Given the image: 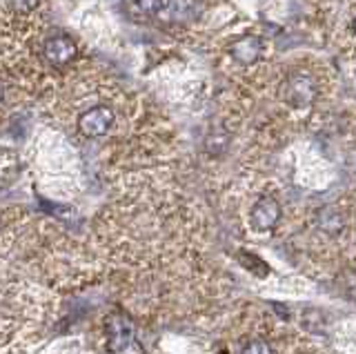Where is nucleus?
<instances>
[{"mask_svg": "<svg viewBox=\"0 0 356 354\" xmlns=\"http://www.w3.org/2000/svg\"><path fill=\"white\" fill-rule=\"evenodd\" d=\"M107 350L111 354H145V348L136 339L134 325L122 316H111L107 323Z\"/></svg>", "mask_w": 356, "mask_h": 354, "instance_id": "1", "label": "nucleus"}, {"mask_svg": "<svg viewBox=\"0 0 356 354\" xmlns=\"http://www.w3.org/2000/svg\"><path fill=\"white\" fill-rule=\"evenodd\" d=\"M318 96V87H316V81L312 79L307 72H292L285 79V87H283V98L285 103H289L292 107H309L314 105Z\"/></svg>", "mask_w": 356, "mask_h": 354, "instance_id": "2", "label": "nucleus"}, {"mask_svg": "<svg viewBox=\"0 0 356 354\" xmlns=\"http://www.w3.org/2000/svg\"><path fill=\"white\" fill-rule=\"evenodd\" d=\"M114 123H116L114 109L109 105H96L81 114V118H78V131L87 138H100L114 127Z\"/></svg>", "mask_w": 356, "mask_h": 354, "instance_id": "3", "label": "nucleus"}, {"mask_svg": "<svg viewBox=\"0 0 356 354\" xmlns=\"http://www.w3.org/2000/svg\"><path fill=\"white\" fill-rule=\"evenodd\" d=\"M281 216H283L281 203L272 196L259 198L250 209V223L256 232H272L281 223Z\"/></svg>", "mask_w": 356, "mask_h": 354, "instance_id": "4", "label": "nucleus"}, {"mask_svg": "<svg viewBox=\"0 0 356 354\" xmlns=\"http://www.w3.org/2000/svg\"><path fill=\"white\" fill-rule=\"evenodd\" d=\"M42 56L49 65H54V67H65V65H70V63L76 61L78 47L67 34H56V36L44 40Z\"/></svg>", "mask_w": 356, "mask_h": 354, "instance_id": "5", "label": "nucleus"}, {"mask_svg": "<svg viewBox=\"0 0 356 354\" xmlns=\"http://www.w3.org/2000/svg\"><path fill=\"white\" fill-rule=\"evenodd\" d=\"M263 40L259 36H241L238 40H234L232 42V47H229V56L232 61H236L238 65H254V63H259L261 56H263Z\"/></svg>", "mask_w": 356, "mask_h": 354, "instance_id": "6", "label": "nucleus"}, {"mask_svg": "<svg viewBox=\"0 0 356 354\" xmlns=\"http://www.w3.org/2000/svg\"><path fill=\"white\" fill-rule=\"evenodd\" d=\"M316 223H318V227L323 232H325V234L334 236V234H339V232L345 227V218H343V214L334 205H325V207L318 209Z\"/></svg>", "mask_w": 356, "mask_h": 354, "instance_id": "7", "label": "nucleus"}, {"mask_svg": "<svg viewBox=\"0 0 356 354\" xmlns=\"http://www.w3.org/2000/svg\"><path fill=\"white\" fill-rule=\"evenodd\" d=\"M129 3L143 16H156V14L165 12L167 5H170V0H129Z\"/></svg>", "mask_w": 356, "mask_h": 354, "instance_id": "8", "label": "nucleus"}, {"mask_svg": "<svg viewBox=\"0 0 356 354\" xmlns=\"http://www.w3.org/2000/svg\"><path fill=\"white\" fill-rule=\"evenodd\" d=\"M241 354H274V350L270 343H265V341H252L243 348Z\"/></svg>", "mask_w": 356, "mask_h": 354, "instance_id": "9", "label": "nucleus"}, {"mask_svg": "<svg viewBox=\"0 0 356 354\" xmlns=\"http://www.w3.org/2000/svg\"><path fill=\"white\" fill-rule=\"evenodd\" d=\"M40 0H9V5L14 12H22V14H27V12H33V9L38 7Z\"/></svg>", "mask_w": 356, "mask_h": 354, "instance_id": "10", "label": "nucleus"}, {"mask_svg": "<svg viewBox=\"0 0 356 354\" xmlns=\"http://www.w3.org/2000/svg\"><path fill=\"white\" fill-rule=\"evenodd\" d=\"M348 285L352 287V290H356V272H354V274H350V281H348Z\"/></svg>", "mask_w": 356, "mask_h": 354, "instance_id": "11", "label": "nucleus"}, {"mask_svg": "<svg viewBox=\"0 0 356 354\" xmlns=\"http://www.w3.org/2000/svg\"><path fill=\"white\" fill-rule=\"evenodd\" d=\"M352 31H354V34H356V18L352 20Z\"/></svg>", "mask_w": 356, "mask_h": 354, "instance_id": "12", "label": "nucleus"}]
</instances>
